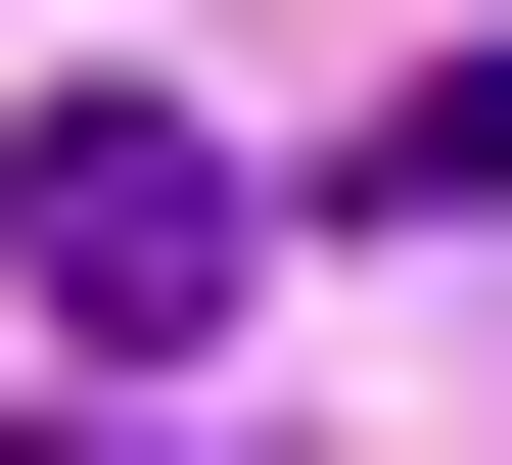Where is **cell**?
<instances>
[{
    "label": "cell",
    "mask_w": 512,
    "mask_h": 465,
    "mask_svg": "<svg viewBox=\"0 0 512 465\" xmlns=\"http://www.w3.org/2000/svg\"><path fill=\"white\" fill-rule=\"evenodd\" d=\"M0 279H47V326H94V372H187L233 279H280V186H233L187 93H47V140H0Z\"/></svg>",
    "instance_id": "cell-1"
},
{
    "label": "cell",
    "mask_w": 512,
    "mask_h": 465,
    "mask_svg": "<svg viewBox=\"0 0 512 465\" xmlns=\"http://www.w3.org/2000/svg\"><path fill=\"white\" fill-rule=\"evenodd\" d=\"M373 233H512V47H419V93H373Z\"/></svg>",
    "instance_id": "cell-2"
},
{
    "label": "cell",
    "mask_w": 512,
    "mask_h": 465,
    "mask_svg": "<svg viewBox=\"0 0 512 465\" xmlns=\"http://www.w3.org/2000/svg\"><path fill=\"white\" fill-rule=\"evenodd\" d=\"M0 465H47V419H0Z\"/></svg>",
    "instance_id": "cell-3"
}]
</instances>
